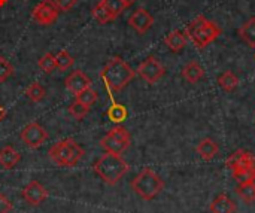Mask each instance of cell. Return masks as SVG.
<instances>
[{"label":"cell","mask_w":255,"mask_h":213,"mask_svg":"<svg viewBox=\"0 0 255 213\" xmlns=\"http://www.w3.org/2000/svg\"><path fill=\"white\" fill-rule=\"evenodd\" d=\"M134 76L136 70H133L131 66L120 57H114L100 72V78L109 91L124 90L134 79Z\"/></svg>","instance_id":"6da1fadb"},{"label":"cell","mask_w":255,"mask_h":213,"mask_svg":"<svg viewBox=\"0 0 255 213\" xmlns=\"http://www.w3.org/2000/svg\"><path fill=\"white\" fill-rule=\"evenodd\" d=\"M93 169L100 176V179L108 185H117L130 170L127 161L121 155L112 152H105V155H102L94 163Z\"/></svg>","instance_id":"7a4b0ae2"},{"label":"cell","mask_w":255,"mask_h":213,"mask_svg":"<svg viewBox=\"0 0 255 213\" xmlns=\"http://www.w3.org/2000/svg\"><path fill=\"white\" fill-rule=\"evenodd\" d=\"M221 31L223 30L214 21H209L203 15H199L196 19H193L188 24L185 34L188 39H191V42L199 49H203L208 45H211L212 42H215L218 39V36L221 34Z\"/></svg>","instance_id":"3957f363"},{"label":"cell","mask_w":255,"mask_h":213,"mask_svg":"<svg viewBox=\"0 0 255 213\" xmlns=\"http://www.w3.org/2000/svg\"><path fill=\"white\" fill-rule=\"evenodd\" d=\"M49 158L60 167H75L85 155L84 149L73 139H63L54 143L48 152Z\"/></svg>","instance_id":"277c9868"},{"label":"cell","mask_w":255,"mask_h":213,"mask_svg":"<svg viewBox=\"0 0 255 213\" xmlns=\"http://www.w3.org/2000/svg\"><path fill=\"white\" fill-rule=\"evenodd\" d=\"M131 190L145 202L154 200L163 190L164 182L163 179L151 169H143L133 181H131Z\"/></svg>","instance_id":"5b68a950"},{"label":"cell","mask_w":255,"mask_h":213,"mask_svg":"<svg viewBox=\"0 0 255 213\" xmlns=\"http://www.w3.org/2000/svg\"><path fill=\"white\" fill-rule=\"evenodd\" d=\"M227 167L232 170L233 178L241 182H250L255 176V157L250 151L238 149L226 161Z\"/></svg>","instance_id":"8992f818"},{"label":"cell","mask_w":255,"mask_h":213,"mask_svg":"<svg viewBox=\"0 0 255 213\" xmlns=\"http://www.w3.org/2000/svg\"><path fill=\"white\" fill-rule=\"evenodd\" d=\"M130 143H131V136L127 131V128L123 125L114 127L100 140V146L105 149V152H112V154H118V155L126 152L128 149Z\"/></svg>","instance_id":"52a82bcc"},{"label":"cell","mask_w":255,"mask_h":213,"mask_svg":"<svg viewBox=\"0 0 255 213\" xmlns=\"http://www.w3.org/2000/svg\"><path fill=\"white\" fill-rule=\"evenodd\" d=\"M136 73H137L143 81H146L148 84H155V82H158V81L164 76L166 69H164V66H163L154 55H149L146 60H143V61L139 64Z\"/></svg>","instance_id":"ba28073f"},{"label":"cell","mask_w":255,"mask_h":213,"mask_svg":"<svg viewBox=\"0 0 255 213\" xmlns=\"http://www.w3.org/2000/svg\"><path fill=\"white\" fill-rule=\"evenodd\" d=\"M21 140L31 149H37L40 148L46 140H48V131L37 122H30L27 124L21 134H19Z\"/></svg>","instance_id":"9c48e42d"},{"label":"cell","mask_w":255,"mask_h":213,"mask_svg":"<svg viewBox=\"0 0 255 213\" xmlns=\"http://www.w3.org/2000/svg\"><path fill=\"white\" fill-rule=\"evenodd\" d=\"M60 10L57 9L54 0H42L31 12L33 19L40 25H51L55 22Z\"/></svg>","instance_id":"30bf717a"},{"label":"cell","mask_w":255,"mask_h":213,"mask_svg":"<svg viewBox=\"0 0 255 213\" xmlns=\"http://www.w3.org/2000/svg\"><path fill=\"white\" fill-rule=\"evenodd\" d=\"M22 197L30 206H39L48 199V191L45 190V187L40 182L31 181V182H28L27 187H24Z\"/></svg>","instance_id":"8fae6325"},{"label":"cell","mask_w":255,"mask_h":213,"mask_svg":"<svg viewBox=\"0 0 255 213\" xmlns=\"http://www.w3.org/2000/svg\"><path fill=\"white\" fill-rule=\"evenodd\" d=\"M128 24H130V27H133L139 34H143V33H146V31L152 27V24H154V16H152L145 7H139V9H136V10L131 13V16L128 18Z\"/></svg>","instance_id":"7c38bea8"},{"label":"cell","mask_w":255,"mask_h":213,"mask_svg":"<svg viewBox=\"0 0 255 213\" xmlns=\"http://www.w3.org/2000/svg\"><path fill=\"white\" fill-rule=\"evenodd\" d=\"M64 84H66V88H67L72 94L78 96L79 93H82L84 90H87V88L91 87V79H90L82 70H75V72H72V73L66 78Z\"/></svg>","instance_id":"4fadbf2b"},{"label":"cell","mask_w":255,"mask_h":213,"mask_svg":"<svg viewBox=\"0 0 255 213\" xmlns=\"http://www.w3.org/2000/svg\"><path fill=\"white\" fill-rule=\"evenodd\" d=\"M187 34L185 31H181V30H173L170 31L166 37H164V43L167 45V48L172 51V52H181L185 45H187Z\"/></svg>","instance_id":"5bb4252c"},{"label":"cell","mask_w":255,"mask_h":213,"mask_svg":"<svg viewBox=\"0 0 255 213\" xmlns=\"http://www.w3.org/2000/svg\"><path fill=\"white\" fill-rule=\"evenodd\" d=\"M21 160V154L13 148V146H4L0 151V167H3L4 170H10L13 169Z\"/></svg>","instance_id":"9a60e30c"},{"label":"cell","mask_w":255,"mask_h":213,"mask_svg":"<svg viewBox=\"0 0 255 213\" xmlns=\"http://www.w3.org/2000/svg\"><path fill=\"white\" fill-rule=\"evenodd\" d=\"M196 152H197L205 161H211V160H214V158L218 155L220 148H218V145H217L212 139L206 137V139H203V140L199 142V145H197V148H196Z\"/></svg>","instance_id":"2e32d148"},{"label":"cell","mask_w":255,"mask_h":213,"mask_svg":"<svg viewBox=\"0 0 255 213\" xmlns=\"http://www.w3.org/2000/svg\"><path fill=\"white\" fill-rule=\"evenodd\" d=\"M182 76L190 84H197L199 81H202L205 78V70H203V67L197 61H190V63H187L184 66Z\"/></svg>","instance_id":"e0dca14e"},{"label":"cell","mask_w":255,"mask_h":213,"mask_svg":"<svg viewBox=\"0 0 255 213\" xmlns=\"http://www.w3.org/2000/svg\"><path fill=\"white\" fill-rule=\"evenodd\" d=\"M211 212L212 213H235L236 205L227 194H220L212 203H211Z\"/></svg>","instance_id":"ac0fdd59"},{"label":"cell","mask_w":255,"mask_h":213,"mask_svg":"<svg viewBox=\"0 0 255 213\" xmlns=\"http://www.w3.org/2000/svg\"><path fill=\"white\" fill-rule=\"evenodd\" d=\"M239 36L241 39L248 43L250 46L255 48V16L250 18L248 21H245L241 28H239Z\"/></svg>","instance_id":"d6986e66"},{"label":"cell","mask_w":255,"mask_h":213,"mask_svg":"<svg viewBox=\"0 0 255 213\" xmlns=\"http://www.w3.org/2000/svg\"><path fill=\"white\" fill-rule=\"evenodd\" d=\"M218 84H220V87H221L223 90L232 93V91H235V90L239 87V78H238V75H235L233 72L226 70L224 73H221V75L218 76Z\"/></svg>","instance_id":"ffe728a7"},{"label":"cell","mask_w":255,"mask_h":213,"mask_svg":"<svg viewBox=\"0 0 255 213\" xmlns=\"http://www.w3.org/2000/svg\"><path fill=\"white\" fill-rule=\"evenodd\" d=\"M127 115H128V112H127V109H126V106L118 105V103L112 99V105H111V107L108 109V116H109V119H111L112 122H115V124H121L123 121H126Z\"/></svg>","instance_id":"44dd1931"},{"label":"cell","mask_w":255,"mask_h":213,"mask_svg":"<svg viewBox=\"0 0 255 213\" xmlns=\"http://www.w3.org/2000/svg\"><path fill=\"white\" fill-rule=\"evenodd\" d=\"M100 3L112 15L114 19H117L120 16V13H123L128 7V4L124 0H100Z\"/></svg>","instance_id":"7402d4cb"},{"label":"cell","mask_w":255,"mask_h":213,"mask_svg":"<svg viewBox=\"0 0 255 213\" xmlns=\"http://www.w3.org/2000/svg\"><path fill=\"white\" fill-rule=\"evenodd\" d=\"M236 193L247 203L255 202V187L251 182H241L236 188Z\"/></svg>","instance_id":"603a6c76"},{"label":"cell","mask_w":255,"mask_h":213,"mask_svg":"<svg viewBox=\"0 0 255 213\" xmlns=\"http://www.w3.org/2000/svg\"><path fill=\"white\" fill-rule=\"evenodd\" d=\"M25 96L33 102V103H39L45 99V88L39 84V82H31L27 88H25Z\"/></svg>","instance_id":"cb8c5ba5"},{"label":"cell","mask_w":255,"mask_h":213,"mask_svg":"<svg viewBox=\"0 0 255 213\" xmlns=\"http://www.w3.org/2000/svg\"><path fill=\"white\" fill-rule=\"evenodd\" d=\"M76 97V102H79V103H82V105H85V106H93L96 102H97V97H99V94H97V91L96 90H93L91 87L90 88H87V90H84L82 93H79L78 96H75Z\"/></svg>","instance_id":"d4e9b609"},{"label":"cell","mask_w":255,"mask_h":213,"mask_svg":"<svg viewBox=\"0 0 255 213\" xmlns=\"http://www.w3.org/2000/svg\"><path fill=\"white\" fill-rule=\"evenodd\" d=\"M55 63H57V69L60 70H67L73 66L75 60L73 57L66 51V49H61L57 55H55Z\"/></svg>","instance_id":"484cf974"},{"label":"cell","mask_w":255,"mask_h":213,"mask_svg":"<svg viewBox=\"0 0 255 213\" xmlns=\"http://www.w3.org/2000/svg\"><path fill=\"white\" fill-rule=\"evenodd\" d=\"M39 67L45 72V73H52L57 69V63H55V55L51 52H46L40 57L39 60Z\"/></svg>","instance_id":"4316f807"},{"label":"cell","mask_w":255,"mask_h":213,"mask_svg":"<svg viewBox=\"0 0 255 213\" xmlns=\"http://www.w3.org/2000/svg\"><path fill=\"white\" fill-rule=\"evenodd\" d=\"M93 16H94V19H96L99 24H108V22L114 21L112 15L105 9V6H103L100 1H99L97 6L93 9Z\"/></svg>","instance_id":"83f0119b"},{"label":"cell","mask_w":255,"mask_h":213,"mask_svg":"<svg viewBox=\"0 0 255 213\" xmlns=\"http://www.w3.org/2000/svg\"><path fill=\"white\" fill-rule=\"evenodd\" d=\"M90 106H85V105H82V103H79V102H75V103H72L70 106H69V113L75 118V119H84L88 113H90Z\"/></svg>","instance_id":"f1b7e54d"},{"label":"cell","mask_w":255,"mask_h":213,"mask_svg":"<svg viewBox=\"0 0 255 213\" xmlns=\"http://www.w3.org/2000/svg\"><path fill=\"white\" fill-rule=\"evenodd\" d=\"M12 75H13V66L4 57H0V84L6 82Z\"/></svg>","instance_id":"f546056e"},{"label":"cell","mask_w":255,"mask_h":213,"mask_svg":"<svg viewBox=\"0 0 255 213\" xmlns=\"http://www.w3.org/2000/svg\"><path fill=\"white\" fill-rule=\"evenodd\" d=\"M54 3L60 12H67L78 3V0H54Z\"/></svg>","instance_id":"4dcf8cb0"},{"label":"cell","mask_w":255,"mask_h":213,"mask_svg":"<svg viewBox=\"0 0 255 213\" xmlns=\"http://www.w3.org/2000/svg\"><path fill=\"white\" fill-rule=\"evenodd\" d=\"M12 211V203L6 199L4 194L0 193V213H9Z\"/></svg>","instance_id":"1f68e13d"},{"label":"cell","mask_w":255,"mask_h":213,"mask_svg":"<svg viewBox=\"0 0 255 213\" xmlns=\"http://www.w3.org/2000/svg\"><path fill=\"white\" fill-rule=\"evenodd\" d=\"M4 116H6V109H4V107H3V106L0 105V121H1V119H3Z\"/></svg>","instance_id":"d6a6232c"},{"label":"cell","mask_w":255,"mask_h":213,"mask_svg":"<svg viewBox=\"0 0 255 213\" xmlns=\"http://www.w3.org/2000/svg\"><path fill=\"white\" fill-rule=\"evenodd\" d=\"M124 1H126V3H127V4L130 6V4H133V3H134L136 0H124Z\"/></svg>","instance_id":"836d02e7"},{"label":"cell","mask_w":255,"mask_h":213,"mask_svg":"<svg viewBox=\"0 0 255 213\" xmlns=\"http://www.w3.org/2000/svg\"><path fill=\"white\" fill-rule=\"evenodd\" d=\"M250 182H251V184H253V185H254V187H255V176H254V178H253V179H251V181H250Z\"/></svg>","instance_id":"e575fe53"}]
</instances>
